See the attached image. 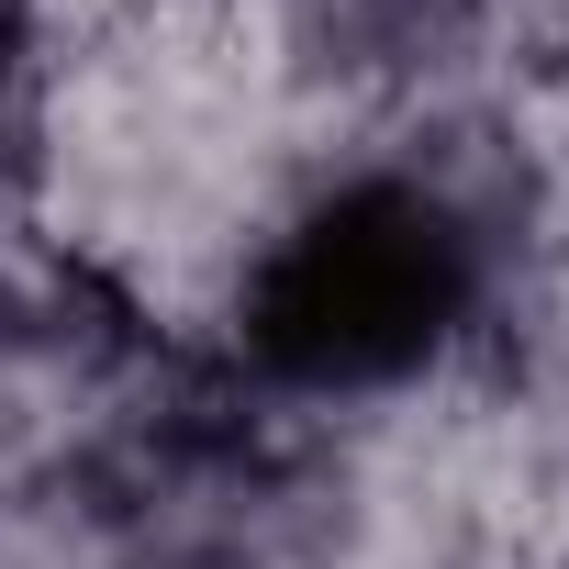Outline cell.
<instances>
[{"mask_svg":"<svg viewBox=\"0 0 569 569\" xmlns=\"http://www.w3.org/2000/svg\"><path fill=\"white\" fill-rule=\"evenodd\" d=\"M491 302V234L425 168L325 190L246 279V358L279 391H391L436 369Z\"/></svg>","mask_w":569,"mask_h":569,"instance_id":"cell-1","label":"cell"},{"mask_svg":"<svg viewBox=\"0 0 569 569\" xmlns=\"http://www.w3.org/2000/svg\"><path fill=\"white\" fill-rule=\"evenodd\" d=\"M336 12V34H358V46H391V57H413V46H436L447 23H458V0H325Z\"/></svg>","mask_w":569,"mask_h":569,"instance_id":"cell-2","label":"cell"},{"mask_svg":"<svg viewBox=\"0 0 569 569\" xmlns=\"http://www.w3.org/2000/svg\"><path fill=\"white\" fill-rule=\"evenodd\" d=\"M12 57H23V34H12V0H0V134H12Z\"/></svg>","mask_w":569,"mask_h":569,"instance_id":"cell-3","label":"cell"}]
</instances>
